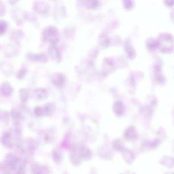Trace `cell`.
I'll use <instances>...</instances> for the list:
<instances>
[{"label":"cell","instance_id":"9","mask_svg":"<svg viewBox=\"0 0 174 174\" xmlns=\"http://www.w3.org/2000/svg\"><path fill=\"white\" fill-rule=\"evenodd\" d=\"M79 153L81 159L85 160H89L91 159L92 153L88 148L82 147L80 148Z\"/></svg>","mask_w":174,"mask_h":174},{"label":"cell","instance_id":"12","mask_svg":"<svg viewBox=\"0 0 174 174\" xmlns=\"http://www.w3.org/2000/svg\"><path fill=\"white\" fill-rule=\"evenodd\" d=\"M45 116L52 114L55 109V106L52 103L48 102L43 107Z\"/></svg>","mask_w":174,"mask_h":174},{"label":"cell","instance_id":"22","mask_svg":"<svg viewBox=\"0 0 174 174\" xmlns=\"http://www.w3.org/2000/svg\"><path fill=\"white\" fill-rule=\"evenodd\" d=\"M86 4V6L88 8H93L97 6L98 2L97 1H88Z\"/></svg>","mask_w":174,"mask_h":174},{"label":"cell","instance_id":"4","mask_svg":"<svg viewBox=\"0 0 174 174\" xmlns=\"http://www.w3.org/2000/svg\"><path fill=\"white\" fill-rule=\"evenodd\" d=\"M19 160L18 158L12 154H9L6 158V162L7 165L11 169L15 170L17 169L19 163Z\"/></svg>","mask_w":174,"mask_h":174},{"label":"cell","instance_id":"10","mask_svg":"<svg viewBox=\"0 0 174 174\" xmlns=\"http://www.w3.org/2000/svg\"><path fill=\"white\" fill-rule=\"evenodd\" d=\"M124 106L120 101H116L113 105V110L115 114L118 116H121L125 111Z\"/></svg>","mask_w":174,"mask_h":174},{"label":"cell","instance_id":"21","mask_svg":"<svg viewBox=\"0 0 174 174\" xmlns=\"http://www.w3.org/2000/svg\"><path fill=\"white\" fill-rule=\"evenodd\" d=\"M8 24L7 22L4 21H2L0 23V33L2 35L4 34L7 29Z\"/></svg>","mask_w":174,"mask_h":174},{"label":"cell","instance_id":"1","mask_svg":"<svg viewBox=\"0 0 174 174\" xmlns=\"http://www.w3.org/2000/svg\"><path fill=\"white\" fill-rule=\"evenodd\" d=\"M42 36L44 41L54 43L58 40L59 35L56 27L49 26L44 29Z\"/></svg>","mask_w":174,"mask_h":174},{"label":"cell","instance_id":"14","mask_svg":"<svg viewBox=\"0 0 174 174\" xmlns=\"http://www.w3.org/2000/svg\"><path fill=\"white\" fill-rule=\"evenodd\" d=\"M53 156L54 160L57 163L60 162L63 159L62 154L59 150H56L53 151Z\"/></svg>","mask_w":174,"mask_h":174},{"label":"cell","instance_id":"19","mask_svg":"<svg viewBox=\"0 0 174 174\" xmlns=\"http://www.w3.org/2000/svg\"><path fill=\"white\" fill-rule=\"evenodd\" d=\"M34 114L38 117H42L45 115L43 107H38L35 109Z\"/></svg>","mask_w":174,"mask_h":174},{"label":"cell","instance_id":"18","mask_svg":"<svg viewBox=\"0 0 174 174\" xmlns=\"http://www.w3.org/2000/svg\"><path fill=\"white\" fill-rule=\"evenodd\" d=\"M31 172L33 174H41V168L38 164H34L31 167Z\"/></svg>","mask_w":174,"mask_h":174},{"label":"cell","instance_id":"8","mask_svg":"<svg viewBox=\"0 0 174 174\" xmlns=\"http://www.w3.org/2000/svg\"><path fill=\"white\" fill-rule=\"evenodd\" d=\"M34 94L36 98L40 100L45 99L48 96L46 89L43 88H38L35 89L34 91Z\"/></svg>","mask_w":174,"mask_h":174},{"label":"cell","instance_id":"6","mask_svg":"<svg viewBox=\"0 0 174 174\" xmlns=\"http://www.w3.org/2000/svg\"><path fill=\"white\" fill-rule=\"evenodd\" d=\"M27 57L29 60L34 61L45 62L47 60L46 56L43 54H34L29 53L27 54Z\"/></svg>","mask_w":174,"mask_h":174},{"label":"cell","instance_id":"20","mask_svg":"<svg viewBox=\"0 0 174 174\" xmlns=\"http://www.w3.org/2000/svg\"><path fill=\"white\" fill-rule=\"evenodd\" d=\"M27 70L24 69H20L18 71L17 74V78L19 80L23 79L26 76Z\"/></svg>","mask_w":174,"mask_h":174},{"label":"cell","instance_id":"16","mask_svg":"<svg viewBox=\"0 0 174 174\" xmlns=\"http://www.w3.org/2000/svg\"><path fill=\"white\" fill-rule=\"evenodd\" d=\"M114 149L118 151H122L124 150V145L120 140H115L113 143Z\"/></svg>","mask_w":174,"mask_h":174},{"label":"cell","instance_id":"15","mask_svg":"<svg viewBox=\"0 0 174 174\" xmlns=\"http://www.w3.org/2000/svg\"><path fill=\"white\" fill-rule=\"evenodd\" d=\"M11 115L12 117L14 120L17 122L18 121L20 120L21 117V115L20 112H19L17 109H13L11 112Z\"/></svg>","mask_w":174,"mask_h":174},{"label":"cell","instance_id":"2","mask_svg":"<svg viewBox=\"0 0 174 174\" xmlns=\"http://www.w3.org/2000/svg\"><path fill=\"white\" fill-rule=\"evenodd\" d=\"M14 134V131L12 130L10 131L6 132L2 135L1 141L3 146L8 148L12 147Z\"/></svg>","mask_w":174,"mask_h":174},{"label":"cell","instance_id":"3","mask_svg":"<svg viewBox=\"0 0 174 174\" xmlns=\"http://www.w3.org/2000/svg\"><path fill=\"white\" fill-rule=\"evenodd\" d=\"M51 81L53 84L57 88H62L65 84V77L62 73H55L52 76Z\"/></svg>","mask_w":174,"mask_h":174},{"label":"cell","instance_id":"13","mask_svg":"<svg viewBox=\"0 0 174 174\" xmlns=\"http://www.w3.org/2000/svg\"><path fill=\"white\" fill-rule=\"evenodd\" d=\"M19 97L20 100L23 102H26L29 97V92L27 89L22 88L19 91Z\"/></svg>","mask_w":174,"mask_h":174},{"label":"cell","instance_id":"11","mask_svg":"<svg viewBox=\"0 0 174 174\" xmlns=\"http://www.w3.org/2000/svg\"><path fill=\"white\" fill-rule=\"evenodd\" d=\"M49 53L52 58L57 62H59L61 59L60 51L57 47L54 46H51L49 49Z\"/></svg>","mask_w":174,"mask_h":174},{"label":"cell","instance_id":"17","mask_svg":"<svg viewBox=\"0 0 174 174\" xmlns=\"http://www.w3.org/2000/svg\"><path fill=\"white\" fill-rule=\"evenodd\" d=\"M70 158L73 163L76 164H79L82 159L79 153L77 154L75 152H73L71 155Z\"/></svg>","mask_w":174,"mask_h":174},{"label":"cell","instance_id":"7","mask_svg":"<svg viewBox=\"0 0 174 174\" xmlns=\"http://www.w3.org/2000/svg\"><path fill=\"white\" fill-rule=\"evenodd\" d=\"M124 136L127 140L131 141L134 140L136 137V131L133 127H129L125 130Z\"/></svg>","mask_w":174,"mask_h":174},{"label":"cell","instance_id":"5","mask_svg":"<svg viewBox=\"0 0 174 174\" xmlns=\"http://www.w3.org/2000/svg\"><path fill=\"white\" fill-rule=\"evenodd\" d=\"M1 91L2 94L5 97L11 96L14 92L12 86L8 82H3L1 86Z\"/></svg>","mask_w":174,"mask_h":174}]
</instances>
